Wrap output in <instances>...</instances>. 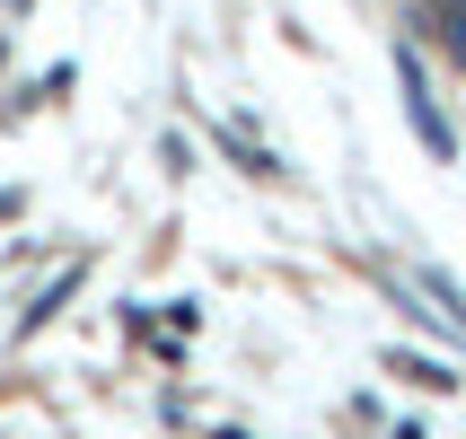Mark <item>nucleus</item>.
Here are the masks:
<instances>
[{
  "label": "nucleus",
  "instance_id": "obj_1",
  "mask_svg": "<svg viewBox=\"0 0 466 439\" xmlns=\"http://www.w3.org/2000/svg\"><path fill=\"white\" fill-rule=\"evenodd\" d=\"M396 71H405V115H414L422 150H431V158H458V141H449V124H441V105H431V88H422V71H414V53H405Z\"/></svg>",
  "mask_w": 466,
  "mask_h": 439
},
{
  "label": "nucleus",
  "instance_id": "obj_2",
  "mask_svg": "<svg viewBox=\"0 0 466 439\" xmlns=\"http://www.w3.org/2000/svg\"><path fill=\"white\" fill-rule=\"evenodd\" d=\"M422 18L441 26V35H449V53L466 62V0H422Z\"/></svg>",
  "mask_w": 466,
  "mask_h": 439
},
{
  "label": "nucleus",
  "instance_id": "obj_3",
  "mask_svg": "<svg viewBox=\"0 0 466 439\" xmlns=\"http://www.w3.org/2000/svg\"><path fill=\"white\" fill-rule=\"evenodd\" d=\"M388 369H396V378H422V387H431V395H449V387H458V378H449L441 361H414V352H396Z\"/></svg>",
  "mask_w": 466,
  "mask_h": 439
}]
</instances>
